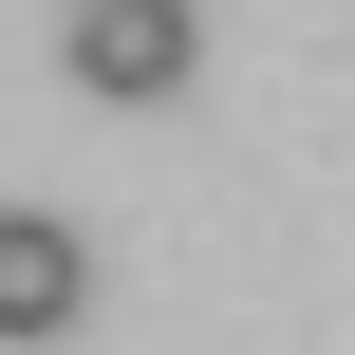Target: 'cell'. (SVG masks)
<instances>
[{
  "label": "cell",
  "instance_id": "6da1fadb",
  "mask_svg": "<svg viewBox=\"0 0 355 355\" xmlns=\"http://www.w3.org/2000/svg\"><path fill=\"white\" fill-rule=\"evenodd\" d=\"M56 75H75L94 112H168V94L206 75V19H187V0H75V19H56Z\"/></svg>",
  "mask_w": 355,
  "mask_h": 355
},
{
  "label": "cell",
  "instance_id": "7a4b0ae2",
  "mask_svg": "<svg viewBox=\"0 0 355 355\" xmlns=\"http://www.w3.org/2000/svg\"><path fill=\"white\" fill-rule=\"evenodd\" d=\"M75 318H94V243H75L56 206H0V355L75 337Z\"/></svg>",
  "mask_w": 355,
  "mask_h": 355
}]
</instances>
